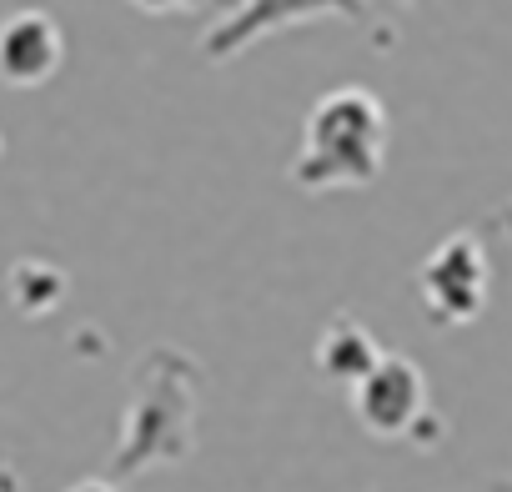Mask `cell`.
I'll return each instance as SVG.
<instances>
[{"instance_id":"obj_1","label":"cell","mask_w":512,"mask_h":492,"mask_svg":"<svg viewBox=\"0 0 512 492\" xmlns=\"http://www.w3.org/2000/svg\"><path fill=\"white\" fill-rule=\"evenodd\" d=\"M387 156V111L362 86L327 91L302 131V151L292 161V181L302 191H337V186H372Z\"/></svg>"},{"instance_id":"obj_2","label":"cell","mask_w":512,"mask_h":492,"mask_svg":"<svg viewBox=\"0 0 512 492\" xmlns=\"http://www.w3.org/2000/svg\"><path fill=\"white\" fill-rule=\"evenodd\" d=\"M196 362L156 347L136 362L131 372V412L121 427V447L111 472L131 477L141 467H161V462H181L191 452V432H196Z\"/></svg>"},{"instance_id":"obj_3","label":"cell","mask_w":512,"mask_h":492,"mask_svg":"<svg viewBox=\"0 0 512 492\" xmlns=\"http://www.w3.org/2000/svg\"><path fill=\"white\" fill-rule=\"evenodd\" d=\"M352 412L372 437H417L427 432V377L412 357L382 352L377 367L352 387Z\"/></svg>"},{"instance_id":"obj_4","label":"cell","mask_w":512,"mask_h":492,"mask_svg":"<svg viewBox=\"0 0 512 492\" xmlns=\"http://www.w3.org/2000/svg\"><path fill=\"white\" fill-rule=\"evenodd\" d=\"M422 302L442 327L477 322L487 307V257L472 231H452L437 252L422 262Z\"/></svg>"},{"instance_id":"obj_5","label":"cell","mask_w":512,"mask_h":492,"mask_svg":"<svg viewBox=\"0 0 512 492\" xmlns=\"http://www.w3.org/2000/svg\"><path fill=\"white\" fill-rule=\"evenodd\" d=\"M66 61V41L61 26L46 11H16L0 21V81L26 91V86H46Z\"/></svg>"},{"instance_id":"obj_6","label":"cell","mask_w":512,"mask_h":492,"mask_svg":"<svg viewBox=\"0 0 512 492\" xmlns=\"http://www.w3.org/2000/svg\"><path fill=\"white\" fill-rule=\"evenodd\" d=\"M322 16H342V6H282V0H251V6H231L221 11V21L201 36V56L206 61H231L246 46H256L262 36H277L287 26H307Z\"/></svg>"},{"instance_id":"obj_7","label":"cell","mask_w":512,"mask_h":492,"mask_svg":"<svg viewBox=\"0 0 512 492\" xmlns=\"http://www.w3.org/2000/svg\"><path fill=\"white\" fill-rule=\"evenodd\" d=\"M377 342H372V332L362 327V322H352V317H337L327 332H322V342H317V367L327 372V377H337V382H347V387H357L372 367H377Z\"/></svg>"},{"instance_id":"obj_8","label":"cell","mask_w":512,"mask_h":492,"mask_svg":"<svg viewBox=\"0 0 512 492\" xmlns=\"http://www.w3.org/2000/svg\"><path fill=\"white\" fill-rule=\"evenodd\" d=\"M66 297V272L51 267V262H16L11 267V302L26 312V317H46L56 312Z\"/></svg>"},{"instance_id":"obj_9","label":"cell","mask_w":512,"mask_h":492,"mask_svg":"<svg viewBox=\"0 0 512 492\" xmlns=\"http://www.w3.org/2000/svg\"><path fill=\"white\" fill-rule=\"evenodd\" d=\"M71 492H121L116 482H101V477H91V482H76Z\"/></svg>"},{"instance_id":"obj_10","label":"cell","mask_w":512,"mask_h":492,"mask_svg":"<svg viewBox=\"0 0 512 492\" xmlns=\"http://www.w3.org/2000/svg\"><path fill=\"white\" fill-rule=\"evenodd\" d=\"M0 492H11V477H0Z\"/></svg>"}]
</instances>
